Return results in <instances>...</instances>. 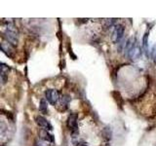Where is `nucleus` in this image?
Segmentation results:
<instances>
[{
  "instance_id": "nucleus-8",
  "label": "nucleus",
  "mask_w": 156,
  "mask_h": 146,
  "mask_svg": "<svg viewBox=\"0 0 156 146\" xmlns=\"http://www.w3.org/2000/svg\"><path fill=\"white\" fill-rule=\"evenodd\" d=\"M9 67L7 65H5L4 63L1 64V79H2V82L3 84H5L8 79V73H9Z\"/></svg>"
},
{
  "instance_id": "nucleus-12",
  "label": "nucleus",
  "mask_w": 156,
  "mask_h": 146,
  "mask_svg": "<svg viewBox=\"0 0 156 146\" xmlns=\"http://www.w3.org/2000/svg\"><path fill=\"white\" fill-rule=\"evenodd\" d=\"M151 57H152L153 61L156 62V44L152 47V50H151Z\"/></svg>"
},
{
  "instance_id": "nucleus-7",
  "label": "nucleus",
  "mask_w": 156,
  "mask_h": 146,
  "mask_svg": "<svg viewBox=\"0 0 156 146\" xmlns=\"http://www.w3.org/2000/svg\"><path fill=\"white\" fill-rule=\"evenodd\" d=\"M39 138L44 139L46 141H49V142H51V143H53L54 141H55V139H54V136L49 134V131L46 130H41L40 131H39Z\"/></svg>"
},
{
  "instance_id": "nucleus-5",
  "label": "nucleus",
  "mask_w": 156,
  "mask_h": 146,
  "mask_svg": "<svg viewBox=\"0 0 156 146\" xmlns=\"http://www.w3.org/2000/svg\"><path fill=\"white\" fill-rule=\"evenodd\" d=\"M77 120H78V115L77 114H70L67 118V128L71 131H77Z\"/></svg>"
},
{
  "instance_id": "nucleus-6",
  "label": "nucleus",
  "mask_w": 156,
  "mask_h": 146,
  "mask_svg": "<svg viewBox=\"0 0 156 146\" xmlns=\"http://www.w3.org/2000/svg\"><path fill=\"white\" fill-rule=\"evenodd\" d=\"M140 46H139V44H138V42H136L135 45H134V47L131 49L130 50V52L128 53V57L131 58V60H136L140 56Z\"/></svg>"
},
{
  "instance_id": "nucleus-11",
  "label": "nucleus",
  "mask_w": 156,
  "mask_h": 146,
  "mask_svg": "<svg viewBox=\"0 0 156 146\" xmlns=\"http://www.w3.org/2000/svg\"><path fill=\"white\" fill-rule=\"evenodd\" d=\"M147 32H146L144 34V39H143V47H144V50L145 52L146 55H148V49H147Z\"/></svg>"
},
{
  "instance_id": "nucleus-1",
  "label": "nucleus",
  "mask_w": 156,
  "mask_h": 146,
  "mask_svg": "<svg viewBox=\"0 0 156 146\" xmlns=\"http://www.w3.org/2000/svg\"><path fill=\"white\" fill-rule=\"evenodd\" d=\"M4 37L7 39L9 43L13 44V45H17L18 44V33L17 29L14 26H7V28L4 31Z\"/></svg>"
},
{
  "instance_id": "nucleus-2",
  "label": "nucleus",
  "mask_w": 156,
  "mask_h": 146,
  "mask_svg": "<svg viewBox=\"0 0 156 146\" xmlns=\"http://www.w3.org/2000/svg\"><path fill=\"white\" fill-rule=\"evenodd\" d=\"M45 99L51 105H55L60 99V94L55 89H49L45 91Z\"/></svg>"
},
{
  "instance_id": "nucleus-3",
  "label": "nucleus",
  "mask_w": 156,
  "mask_h": 146,
  "mask_svg": "<svg viewBox=\"0 0 156 146\" xmlns=\"http://www.w3.org/2000/svg\"><path fill=\"white\" fill-rule=\"evenodd\" d=\"M35 122L40 128H42V130H53V127H52L50 122H49L45 117H43L41 115H38L35 117Z\"/></svg>"
},
{
  "instance_id": "nucleus-4",
  "label": "nucleus",
  "mask_w": 156,
  "mask_h": 146,
  "mask_svg": "<svg viewBox=\"0 0 156 146\" xmlns=\"http://www.w3.org/2000/svg\"><path fill=\"white\" fill-rule=\"evenodd\" d=\"M124 35V27L121 24H117L114 27V30L112 32V41L114 43H118Z\"/></svg>"
},
{
  "instance_id": "nucleus-9",
  "label": "nucleus",
  "mask_w": 156,
  "mask_h": 146,
  "mask_svg": "<svg viewBox=\"0 0 156 146\" xmlns=\"http://www.w3.org/2000/svg\"><path fill=\"white\" fill-rule=\"evenodd\" d=\"M39 110H40L42 113H45L48 112V104H47V100L45 99H42L40 100V104H39Z\"/></svg>"
},
{
  "instance_id": "nucleus-10",
  "label": "nucleus",
  "mask_w": 156,
  "mask_h": 146,
  "mask_svg": "<svg viewBox=\"0 0 156 146\" xmlns=\"http://www.w3.org/2000/svg\"><path fill=\"white\" fill-rule=\"evenodd\" d=\"M35 146H52V144H51V142H49V141L38 138L35 141Z\"/></svg>"
}]
</instances>
